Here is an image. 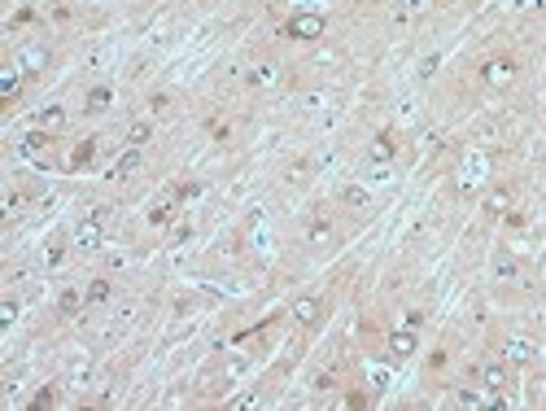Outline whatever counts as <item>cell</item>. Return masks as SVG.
I'll list each match as a JSON object with an SVG mask.
<instances>
[{"label":"cell","instance_id":"1","mask_svg":"<svg viewBox=\"0 0 546 411\" xmlns=\"http://www.w3.org/2000/svg\"><path fill=\"white\" fill-rule=\"evenodd\" d=\"M324 31H328V18H324V13H315V9H302V13H293V18L285 22V36L289 40H319L324 36Z\"/></svg>","mask_w":546,"mask_h":411},{"label":"cell","instance_id":"2","mask_svg":"<svg viewBox=\"0 0 546 411\" xmlns=\"http://www.w3.org/2000/svg\"><path fill=\"white\" fill-rule=\"evenodd\" d=\"M101 241H105V210L96 206V210H88V215L79 219V227H75V245H79V250H96Z\"/></svg>","mask_w":546,"mask_h":411},{"label":"cell","instance_id":"3","mask_svg":"<svg viewBox=\"0 0 546 411\" xmlns=\"http://www.w3.org/2000/svg\"><path fill=\"white\" fill-rule=\"evenodd\" d=\"M481 79H485L490 88H507L511 79H516V57H490L481 66Z\"/></svg>","mask_w":546,"mask_h":411},{"label":"cell","instance_id":"4","mask_svg":"<svg viewBox=\"0 0 546 411\" xmlns=\"http://www.w3.org/2000/svg\"><path fill=\"white\" fill-rule=\"evenodd\" d=\"M289 315L302 324V328H315V324L324 320V298H310V293H302V298H293Z\"/></svg>","mask_w":546,"mask_h":411},{"label":"cell","instance_id":"5","mask_svg":"<svg viewBox=\"0 0 546 411\" xmlns=\"http://www.w3.org/2000/svg\"><path fill=\"white\" fill-rule=\"evenodd\" d=\"M476 381H481V389L499 394V389H507V385H511V372H507V364H499V359H490V364H481V368H476Z\"/></svg>","mask_w":546,"mask_h":411},{"label":"cell","instance_id":"6","mask_svg":"<svg viewBox=\"0 0 546 411\" xmlns=\"http://www.w3.org/2000/svg\"><path fill=\"white\" fill-rule=\"evenodd\" d=\"M416 333H411V328H398V333H389V341H385V350H389V359L393 364H407L411 354H416Z\"/></svg>","mask_w":546,"mask_h":411},{"label":"cell","instance_id":"7","mask_svg":"<svg viewBox=\"0 0 546 411\" xmlns=\"http://www.w3.org/2000/svg\"><path fill=\"white\" fill-rule=\"evenodd\" d=\"M31 123H36L40 131H48V136H57V131L66 127V110L61 105H44V110H36V119H31Z\"/></svg>","mask_w":546,"mask_h":411},{"label":"cell","instance_id":"8","mask_svg":"<svg viewBox=\"0 0 546 411\" xmlns=\"http://www.w3.org/2000/svg\"><path fill=\"white\" fill-rule=\"evenodd\" d=\"M109 105H114V88H109V84L88 88V96H84V110H88V114H101V110H109Z\"/></svg>","mask_w":546,"mask_h":411},{"label":"cell","instance_id":"9","mask_svg":"<svg viewBox=\"0 0 546 411\" xmlns=\"http://www.w3.org/2000/svg\"><path fill=\"white\" fill-rule=\"evenodd\" d=\"M22 70H5V75H0V96H5V105H13V101H18V96H22Z\"/></svg>","mask_w":546,"mask_h":411},{"label":"cell","instance_id":"10","mask_svg":"<svg viewBox=\"0 0 546 411\" xmlns=\"http://www.w3.org/2000/svg\"><path fill=\"white\" fill-rule=\"evenodd\" d=\"M393 154H398V136H393V131H380V136L372 140V158L376 162H389Z\"/></svg>","mask_w":546,"mask_h":411},{"label":"cell","instance_id":"11","mask_svg":"<svg viewBox=\"0 0 546 411\" xmlns=\"http://www.w3.org/2000/svg\"><path fill=\"white\" fill-rule=\"evenodd\" d=\"M92 158H96V140L88 136V140H79V144H75V154H70V162H66V167H70V171H84Z\"/></svg>","mask_w":546,"mask_h":411},{"label":"cell","instance_id":"12","mask_svg":"<svg viewBox=\"0 0 546 411\" xmlns=\"http://www.w3.org/2000/svg\"><path fill=\"white\" fill-rule=\"evenodd\" d=\"M485 210H490L494 219L507 215V210H511V188H490V193H485Z\"/></svg>","mask_w":546,"mask_h":411},{"label":"cell","instance_id":"13","mask_svg":"<svg viewBox=\"0 0 546 411\" xmlns=\"http://www.w3.org/2000/svg\"><path fill=\"white\" fill-rule=\"evenodd\" d=\"M44 66H48V48H26V53H22V75H26V79L40 75Z\"/></svg>","mask_w":546,"mask_h":411},{"label":"cell","instance_id":"14","mask_svg":"<svg viewBox=\"0 0 546 411\" xmlns=\"http://www.w3.org/2000/svg\"><path fill=\"white\" fill-rule=\"evenodd\" d=\"M131 171H140V149H131V144H127V154L119 158V162H114V179H123V175H131Z\"/></svg>","mask_w":546,"mask_h":411},{"label":"cell","instance_id":"15","mask_svg":"<svg viewBox=\"0 0 546 411\" xmlns=\"http://www.w3.org/2000/svg\"><path fill=\"white\" fill-rule=\"evenodd\" d=\"M494 276H499V281H516V276H520V262L511 258V254H499V258H494Z\"/></svg>","mask_w":546,"mask_h":411},{"label":"cell","instance_id":"16","mask_svg":"<svg viewBox=\"0 0 546 411\" xmlns=\"http://www.w3.org/2000/svg\"><path fill=\"white\" fill-rule=\"evenodd\" d=\"M109 293H114V285H109L105 276H101V281H92V285H88V293H84V298H88V306H101V302H109Z\"/></svg>","mask_w":546,"mask_h":411},{"label":"cell","instance_id":"17","mask_svg":"<svg viewBox=\"0 0 546 411\" xmlns=\"http://www.w3.org/2000/svg\"><path fill=\"white\" fill-rule=\"evenodd\" d=\"M84 302H88V298H79L75 289H66L61 298H57V315H66V320H70V315H79V306H84Z\"/></svg>","mask_w":546,"mask_h":411},{"label":"cell","instance_id":"18","mask_svg":"<svg viewBox=\"0 0 546 411\" xmlns=\"http://www.w3.org/2000/svg\"><path fill=\"white\" fill-rule=\"evenodd\" d=\"M306 241H310V245H324V241H333V223H328V219H315V223L306 227Z\"/></svg>","mask_w":546,"mask_h":411},{"label":"cell","instance_id":"19","mask_svg":"<svg viewBox=\"0 0 546 411\" xmlns=\"http://www.w3.org/2000/svg\"><path fill=\"white\" fill-rule=\"evenodd\" d=\"M149 136H153V127H149V123H131L127 127V144H131V149H144Z\"/></svg>","mask_w":546,"mask_h":411},{"label":"cell","instance_id":"20","mask_svg":"<svg viewBox=\"0 0 546 411\" xmlns=\"http://www.w3.org/2000/svg\"><path fill=\"white\" fill-rule=\"evenodd\" d=\"M53 403H57V389H53V385H44L36 398H31V407H53Z\"/></svg>","mask_w":546,"mask_h":411},{"label":"cell","instance_id":"21","mask_svg":"<svg viewBox=\"0 0 546 411\" xmlns=\"http://www.w3.org/2000/svg\"><path fill=\"white\" fill-rule=\"evenodd\" d=\"M345 206H367V193L363 188H345Z\"/></svg>","mask_w":546,"mask_h":411},{"label":"cell","instance_id":"22","mask_svg":"<svg viewBox=\"0 0 546 411\" xmlns=\"http://www.w3.org/2000/svg\"><path fill=\"white\" fill-rule=\"evenodd\" d=\"M26 22H36V9H18V13H13V22H9V27H26Z\"/></svg>","mask_w":546,"mask_h":411},{"label":"cell","instance_id":"23","mask_svg":"<svg viewBox=\"0 0 546 411\" xmlns=\"http://www.w3.org/2000/svg\"><path fill=\"white\" fill-rule=\"evenodd\" d=\"M420 324H424V315H420V311H407V315H402V328H411V333H416Z\"/></svg>","mask_w":546,"mask_h":411},{"label":"cell","instance_id":"24","mask_svg":"<svg viewBox=\"0 0 546 411\" xmlns=\"http://www.w3.org/2000/svg\"><path fill=\"white\" fill-rule=\"evenodd\" d=\"M345 407H367V394H358V389L345 394Z\"/></svg>","mask_w":546,"mask_h":411},{"label":"cell","instance_id":"25","mask_svg":"<svg viewBox=\"0 0 546 411\" xmlns=\"http://www.w3.org/2000/svg\"><path fill=\"white\" fill-rule=\"evenodd\" d=\"M13 311H18V306H13V302L5 298V302H0V320H5V324H9V320H13Z\"/></svg>","mask_w":546,"mask_h":411},{"label":"cell","instance_id":"26","mask_svg":"<svg viewBox=\"0 0 546 411\" xmlns=\"http://www.w3.org/2000/svg\"><path fill=\"white\" fill-rule=\"evenodd\" d=\"M511 359H516V364H520V359H529V346H520V341H511Z\"/></svg>","mask_w":546,"mask_h":411}]
</instances>
